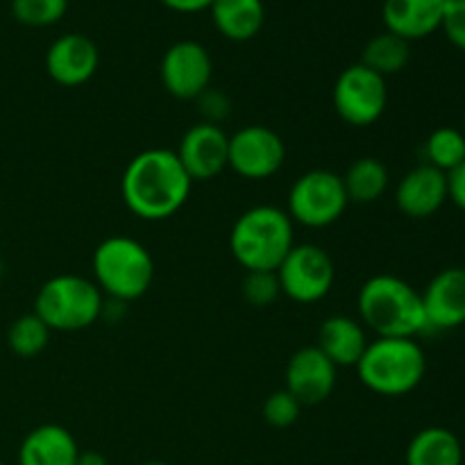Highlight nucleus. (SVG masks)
Masks as SVG:
<instances>
[{
    "instance_id": "obj_1",
    "label": "nucleus",
    "mask_w": 465,
    "mask_h": 465,
    "mask_svg": "<svg viewBox=\"0 0 465 465\" xmlns=\"http://www.w3.org/2000/svg\"><path fill=\"white\" fill-rule=\"evenodd\" d=\"M193 180L175 150L148 148L127 162L121 177V195L127 212L148 223L175 216L189 200Z\"/></svg>"
},
{
    "instance_id": "obj_2",
    "label": "nucleus",
    "mask_w": 465,
    "mask_h": 465,
    "mask_svg": "<svg viewBox=\"0 0 465 465\" xmlns=\"http://www.w3.org/2000/svg\"><path fill=\"white\" fill-rule=\"evenodd\" d=\"M359 322L381 339H416L427 331L420 291L391 272L363 282L357 295Z\"/></svg>"
},
{
    "instance_id": "obj_3",
    "label": "nucleus",
    "mask_w": 465,
    "mask_h": 465,
    "mask_svg": "<svg viewBox=\"0 0 465 465\" xmlns=\"http://www.w3.org/2000/svg\"><path fill=\"white\" fill-rule=\"evenodd\" d=\"M293 245V221L275 204L245 209L230 232V252L245 272L277 271Z\"/></svg>"
},
{
    "instance_id": "obj_4",
    "label": "nucleus",
    "mask_w": 465,
    "mask_h": 465,
    "mask_svg": "<svg viewBox=\"0 0 465 465\" xmlns=\"http://www.w3.org/2000/svg\"><path fill=\"white\" fill-rule=\"evenodd\" d=\"M94 282L114 302H134L143 298L154 280V259L141 241L114 234L100 241L91 257Z\"/></svg>"
},
{
    "instance_id": "obj_5",
    "label": "nucleus",
    "mask_w": 465,
    "mask_h": 465,
    "mask_svg": "<svg viewBox=\"0 0 465 465\" xmlns=\"http://www.w3.org/2000/svg\"><path fill=\"white\" fill-rule=\"evenodd\" d=\"M357 375L368 391L381 398H402L422 384L427 372L425 350L416 339L368 341L361 354Z\"/></svg>"
},
{
    "instance_id": "obj_6",
    "label": "nucleus",
    "mask_w": 465,
    "mask_h": 465,
    "mask_svg": "<svg viewBox=\"0 0 465 465\" xmlns=\"http://www.w3.org/2000/svg\"><path fill=\"white\" fill-rule=\"evenodd\" d=\"M107 298L94 280L62 272L41 284L35 298V313L50 331H82L104 316Z\"/></svg>"
},
{
    "instance_id": "obj_7",
    "label": "nucleus",
    "mask_w": 465,
    "mask_h": 465,
    "mask_svg": "<svg viewBox=\"0 0 465 465\" xmlns=\"http://www.w3.org/2000/svg\"><path fill=\"white\" fill-rule=\"evenodd\" d=\"M350 200L345 193L343 180L339 173L327 168H313L302 173L291 184L289 198H286V213L293 225L309 227V230H322L334 225L348 209Z\"/></svg>"
},
{
    "instance_id": "obj_8",
    "label": "nucleus",
    "mask_w": 465,
    "mask_h": 465,
    "mask_svg": "<svg viewBox=\"0 0 465 465\" xmlns=\"http://www.w3.org/2000/svg\"><path fill=\"white\" fill-rule=\"evenodd\" d=\"M331 104L336 116L348 125L371 127L384 116L389 104V86L384 77L357 62L336 77Z\"/></svg>"
},
{
    "instance_id": "obj_9",
    "label": "nucleus",
    "mask_w": 465,
    "mask_h": 465,
    "mask_svg": "<svg viewBox=\"0 0 465 465\" xmlns=\"http://www.w3.org/2000/svg\"><path fill=\"white\" fill-rule=\"evenodd\" d=\"M275 272L282 295L298 304L321 302L330 295L336 280L330 252L316 243H295Z\"/></svg>"
},
{
    "instance_id": "obj_10",
    "label": "nucleus",
    "mask_w": 465,
    "mask_h": 465,
    "mask_svg": "<svg viewBox=\"0 0 465 465\" xmlns=\"http://www.w3.org/2000/svg\"><path fill=\"white\" fill-rule=\"evenodd\" d=\"M286 162V143L266 125H245L230 136L227 168L250 182L271 180Z\"/></svg>"
},
{
    "instance_id": "obj_11",
    "label": "nucleus",
    "mask_w": 465,
    "mask_h": 465,
    "mask_svg": "<svg viewBox=\"0 0 465 465\" xmlns=\"http://www.w3.org/2000/svg\"><path fill=\"white\" fill-rule=\"evenodd\" d=\"M162 84L173 98L198 100L212 86L213 62L209 50L193 39H182L163 53L159 64Z\"/></svg>"
},
{
    "instance_id": "obj_12",
    "label": "nucleus",
    "mask_w": 465,
    "mask_h": 465,
    "mask_svg": "<svg viewBox=\"0 0 465 465\" xmlns=\"http://www.w3.org/2000/svg\"><path fill=\"white\" fill-rule=\"evenodd\" d=\"M175 153L193 184L209 182L227 168L230 134L221 125L200 121L182 134Z\"/></svg>"
},
{
    "instance_id": "obj_13",
    "label": "nucleus",
    "mask_w": 465,
    "mask_h": 465,
    "mask_svg": "<svg viewBox=\"0 0 465 465\" xmlns=\"http://www.w3.org/2000/svg\"><path fill=\"white\" fill-rule=\"evenodd\" d=\"M339 368L318 350V345L295 350L284 371V389L302 407L322 404L336 389Z\"/></svg>"
},
{
    "instance_id": "obj_14",
    "label": "nucleus",
    "mask_w": 465,
    "mask_h": 465,
    "mask_svg": "<svg viewBox=\"0 0 465 465\" xmlns=\"http://www.w3.org/2000/svg\"><path fill=\"white\" fill-rule=\"evenodd\" d=\"M100 66L98 45L80 32H68L54 39L45 50V73L66 89L86 84Z\"/></svg>"
},
{
    "instance_id": "obj_15",
    "label": "nucleus",
    "mask_w": 465,
    "mask_h": 465,
    "mask_svg": "<svg viewBox=\"0 0 465 465\" xmlns=\"http://www.w3.org/2000/svg\"><path fill=\"white\" fill-rule=\"evenodd\" d=\"M427 331H450L465 325V268H445L420 291Z\"/></svg>"
},
{
    "instance_id": "obj_16",
    "label": "nucleus",
    "mask_w": 465,
    "mask_h": 465,
    "mask_svg": "<svg viewBox=\"0 0 465 465\" xmlns=\"http://www.w3.org/2000/svg\"><path fill=\"white\" fill-rule=\"evenodd\" d=\"M448 200V175L430 163L411 168L395 189V204L404 216L413 221L431 218Z\"/></svg>"
},
{
    "instance_id": "obj_17",
    "label": "nucleus",
    "mask_w": 465,
    "mask_h": 465,
    "mask_svg": "<svg viewBox=\"0 0 465 465\" xmlns=\"http://www.w3.org/2000/svg\"><path fill=\"white\" fill-rule=\"evenodd\" d=\"M445 0H384L381 18L386 32L402 36L409 44L440 30Z\"/></svg>"
},
{
    "instance_id": "obj_18",
    "label": "nucleus",
    "mask_w": 465,
    "mask_h": 465,
    "mask_svg": "<svg viewBox=\"0 0 465 465\" xmlns=\"http://www.w3.org/2000/svg\"><path fill=\"white\" fill-rule=\"evenodd\" d=\"M77 454L75 436L66 427L48 422L27 431L18 448V465H75Z\"/></svg>"
},
{
    "instance_id": "obj_19",
    "label": "nucleus",
    "mask_w": 465,
    "mask_h": 465,
    "mask_svg": "<svg viewBox=\"0 0 465 465\" xmlns=\"http://www.w3.org/2000/svg\"><path fill=\"white\" fill-rule=\"evenodd\" d=\"M316 345L336 368H354L368 348L366 327L352 316H330L318 330Z\"/></svg>"
},
{
    "instance_id": "obj_20",
    "label": "nucleus",
    "mask_w": 465,
    "mask_h": 465,
    "mask_svg": "<svg viewBox=\"0 0 465 465\" xmlns=\"http://www.w3.org/2000/svg\"><path fill=\"white\" fill-rule=\"evenodd\" d=\"M212 21L216 30L230 41H250L266 23L263 0H213Z\"/></svg>"
},
{
    "instance_id": "obj_21",
    "label": "nucleus",
    "mask_w": 465,
    "mask_h": 465,
    "mask_svg": "<svg viewBox=\"0 0 465 465\" xmlns=\"http://www.w3.org/2000/svg\"><path fill=\"white\" fill-rule=\"evenodd\" d=\"M404 465H463V445L448 427H425L409 440Z\"/></svg>"
},
{
    "instance_id": "obj_22",
    "label": "nucleus",
    "mask_w": 465,
    "mask_h": 465,
    "mask_svg": "<svg viewBox=\"0 0 465 465\" xmlns=\"http://www.w3.org/2000/svg\"><path fill=\"white\" fill-rule=\"evenodd\" d=\"M350 204H372L389 191L391 173L377 157H359L341 175Z\"/></svg>"
},
{
    "instance_id": "obj_23",
    "label": "nucleus",
    "mask_w": 465,
    "mask_h": 465,
    "mask_svg": "<svg viewBox=\"0 0 465 465\" xmlns=\"http://www.w3.org/2000/svg\"><path fill=\"white\" fill-rule=\"evenodd\" d=\"M409 59H411V44L402 36L393 35V32H381V35L372 36L361 54L363 66L375 71L384 80L402 73L407 68Z\"/></svg>"
},
{
    "instance_id": "obj_24",
    "label": "nucleus",
    "mask_w": 465,
    "mask_h": 465,
    "mask_svg": "<svg viewBox=\"0 0 465 465\" xmlns=\"http://www.w3.org/2000/svg\"><path fill=\"white\" fill-rule=\"evenodd\" d=\"M422 153H425V163L439 168L445 175L452 173L454 168L461 166L465 162V136L459 127H439V130L431 132L427 136L425 145H422Z\"/></svg>"
},
{
    "instance_id": "obj_25",
    "label": "nucleus",
    "mask_w": 465,
    "mask_h": 465,
    "mask_svg": "<svg viewBox=\"0 0 465 465\" xmlns=\"http://www.w3.org/2000/svg\"><path fill=\"white\" fill-rule=\"evenodd\" d=\"M50 334H53V331L48 330V325L32 312L25 313V316H18L16 321L9 325L7 345L16 357L32 359L48 348Z\"/></svg>"
},
{
    "instance_id": "obj_26",
    "label": "nucleus",
    "mask_w": 465,
    "mask_h": 465,
    "mask_svg": "<svg viewBox=\"0 0 465 465\" xmlns=\"http://www.w3.org/2000/svg\"><path fill=\"white\" fill-rule=\"evenodd\" d=\"M68 0H12V14L27 27H48L62 21Z\"/></svg>"
},
{
    "instance_id": "obj_27",
    "label": "nucleus",
    "mask_w": 465,
    "mask_h": 465,
    "mask_svg": "<svg viewBox=\"0 0 465 465\" xmlns=\"http://www.w3.org/2000/svg\"><path fill=\"white\" fill-rule=\"evenodd\" d=\"M241 295L245 302L254 309H266L280 300L282 286L275 271H254L245 272L241 282Z\"/></svg>"
},
{
    "instance_id": "obj_28",
    "label": "nucleus",
    "mask_w": 465,
    "mask_h": 465,
    "mask_svg": "<svg viewBox=\"0 0 465 465\" xmlns=\"http://www.w3.org/2000/svg\"><path fill=\"white\" fill-rule=\"evenodd\" d=\"M302 409V404H300L289 391L280 389L263 400L262 416L266 425L275 427V430H289V427H293L295 422L300 420Z\"/></svg>"
},
{
    "instance_id": "obj_29",
    "label": "nucleus",
    "mask_w": 465,
    "mask_h": 465,
    "mask_svg": "<svg viewBox=\"0 0 465 465\" xmlns=\"http://www.w3.org/2000/svg\"><path fill=\"white\" fill-rule=\"evenodd\" d=\"M440 30L454 48L465 50V0H445Z\"/></svg>"
},
{
    "instance_id": "obj_30",
    "label": "nucleus",
    "mask_w": 465,
    "mask_h": 465,
    "mask_svg": "<svg viewBox=\"0 0 465 465\" xmlns=\"http://www.w3.org/2000/svg\"><path fill=\"white\" fill-rule=\"evenodd\" d=\"M195 103L200 104V112H203L204 123L221 125V121H225L227 114H230V100L225 98V94L213 89V86H209V89L204 91Z\"/></svg>"
},
{
    "instance_id": "obj_31",
    "label": "nucleus",
    "mask_w": 465,
    "mask_h": 465,
    "mask_svg": "<svg viewBox=\"0 0 465 465\" xmlns=\"http://www.w3.org/2000/svg\"><path fill=\"white\" fill-rule=\"evenodd\" d=\"M448 195L459 209L465 212V162L452 173H448Z\"/></svg>"
},
{
    "instance_id": "obj_32",
    "label": "nucleus",
    "mask_w": 465,
    "mask_h": 465,
    "mask_svg": "<svg viewBox=\"0 0 465 465\" xmlns=\"http://www.w3.org/2000/svg\"><path fill=\"white\" fill-rule=\"evenodd\" d=\"M159 3H163L168 9H173V12L195 14V12H203V9L212 7L213 0H159Z\"/></svg>"
},
{
    "instance_id": "obj_33",
    "label": "nucleus",
    "mask_w": 465,
    "mask_h": 465,
    "mask_svg": "<svg viewBox=\"0 0 465 465\" xmlns=\"http://www.w3.org/2000/svg\"><path fill=\"white\" fill-rule=\"evenodd\" d=\"M75 465H107V459H104L100 452H95V450H86V452H82L80 450Z\"/></svg>"
},
{
    "instance_id": "obj_34",
    "label": "nucleus",
    "mask_w": 465,
    "mask_h": 465,
    "mask_svg": "<svg viewBox=\"0 0 465 465\" xmlns=\"http://www.w3.org/2000/svg\"><path fill=\"white\" fill-rule=\"evenodd\" d=\"M143 465H168V463H163V461H148V463H143Z\"/></svg>"
},
{
    "instance_id": "obj_35",
    "label": "nucleus",
    "mask_w": 465,
    "mask_h": 465,
    "mask_svg": "<svg viewBox=\"0 0 465 465\" xmlns=\"http://www.w3.org/2000/svg\"><path fill=\"white\" fill-rule=\"evenodd\" d=\"M461 132H463V136H465V118H463V127H461Z\"/></svg>"
},
{
    "instance_id": "obj_36",
    "label": "nucleus",
    "mask_w": 465,
    "mask_h": 465,
    "mask_svg": "<svg viewBox=\"0 0 465 465\" xmlns=\"http://www.w3.org/2000/svg\"><path fill=\"white\" fill-rule=\"evenodd\" d=\"M0 465H3V461H0Z\"/></svg>"
}]
</instances>
